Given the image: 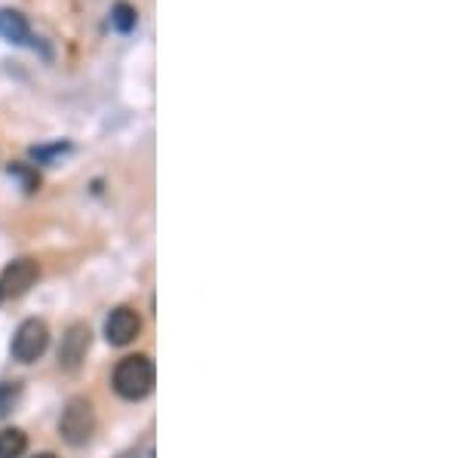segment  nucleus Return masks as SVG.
<instances>
[{
    "label": "nucleus",
    "instance_id": "12",
    "mask_svg": "<svg viewBox=\"0 0 461 458\" xmlns=\"http://www.w3.org/2000/svg\"><path fill=\"white\" fill-rule=\"evenodd\" d=\"M16 394H19V385H4V388H0V415L10 409V403L16 400Z\"/></svg>",
    "mask_w": 461,
    "mask_h": 458
},
{
    "label": "nucleus",
    "instance_id": "5",
    "mask_svg": "<svg viewBox=\"0 0 461 458\" xmlns=\"http://www.w3.org/2000/svg\"><path fill=\"white\" fill-rule=\"evenodd\" d=\"M139 333H142V317L126 305L115 308V311L108 314V320H105V339L115 348L132 345V341L139 339Z\"/></svg>",
    "mask_w": 461,
    "mask_h": 458
},
{
    "label": "nucleus",
    "instance_id": "4",
    "mask_svg": "<svg viewBox=\"0 0 461 458\" xmlns=\"http://www.w3.org/2000/svg\"><path fill=\"white\" fill-rule=\"evenodd\" d=\"M90 341H92V333L86 323H71L62 335V345H59V366L65 373H77L80 363L86 360V351H90Z\"/></svg>",
    "mask_w": 461,
    "mask_h": 458
},
{
    "label": "nucleus",
    "instance_id": "7",
    "mask_svg": "<svg viewBox=\"0 0 461 458\" xmlns=\"http://www.w3.org/2000/svg\"><path fill=\"white\" fill-rule=\"evenodd\" d=\"M0 37L12 46H35V35H31L28 19L19 10H0Z\"/></svg>",
    "mask_w": 461,
    "mask_h": 458
},
{
    "label": "nucleus",
    "instance_id": "6",
    "mask_svg": "<svg viewBox=\"0 0 461 458\" xmlns=\"http://www.w3.org/2000/svg\"><path fill=\"white\" fill-rule=\"evenodd\" d=\"M37 277H40V265L25 255V259H16L4 268V274H0V289H4V295H22L35 286Z\"/></svg>",
    "mask_w": 461,
    "mask_h": 458
},
{
    "label": "nucleus",
    "instance_id": "2",
    "mask_svg": "<svg viewBox=\"0 0 461 458\" xmlns=\"http://www.w3.org/2000/svg\"><path fill=\"white\" fill-rule=\"evenodd\" d=\"M59 434L68 446H83L96 434V409L86 397H71L59 419Z\"/></svg>",
    "mask_w": 461,
    "mask_h": 458
},
{
    "label": "nucleus",
    "instance_id": "9",
    "mask_svg": "<svg viewBox=\"0 0 461 458\" xmlns=\"http://www.w3.org/2000/svg\"><path fill=\"white\" fill-rule=\"evenodd\" d=\"M25 449H28L25 430H19V428L0 430V458H22Z\"/></svg>",
    "mask_w": 461,
    "mask_h": 458
},
{
    "label": "nucleus",
    "instance_id": "3",
    "mask_svg": "<svg viewBox=\"0 0 461 458\" xmlns=\"http://www.w3.org/2000/svg\"><path fill=\"white\" fill-rule=\"evenodd\" d=\"M46 345H50V329H46L44 320L28 317L19 323L16 335H12V357L19 363H35L44 357Z\"/></svg>",
    "mask_w": 461,
    "mask_h": 458
},
{
    "label": "nucleus",
    "instance_id": "8",
    "mask_svg": "<svg viewBox=\"0 0 461 458\" xmlns=\"http://www.w3.org/2000/svg\"><path fill=\"white\" fill-rule=\"evenodd\" d=\"M139 25V10L132 4H126V0H120V4L111 6V28L117 31V35H132Z\"/></svg>",
    "mask_w": 461,
    "mask_h": 458
},
{
    "label": "nucleus",
    "instance_id": "14",
    "mask_svg": "<svg viewBox=\"0 0 461 458\" xmlns=\"http://www.w3.org/2000/svg\"><path fill=\"white\" fill-rule=\"evenodd\" d=\"M6 299V295H4V289H0V301H4Z\"/></svg>",
    "mask_w": 461,
    "mask_h": 458
},
{
    "label": "nucleus",
    "instance_id": "13",
    "mask_svg": "<svg viewBox=\"0 0 461 458\" xmlns=\"http://www.w3.org/2000/svg\"><path fill=\"white\" fill-rule=\"evenodd\" d=\"M35 458H56V455H52V453H40V455H35Z\"/></svg>",
    "mask_w": 461,
    "mask_h": 458
},
{
    "label": "nucleus",
    "instance_id": "1",
    "mask_svg": "<svg viewBox=\"0 0 461 458\" xmlns=\"http://www.w3.org/2000/svg\"><path fill=\"white\" fill-rule=\"evenodd\" d=\"M154 379H157V369H154V360L148 354H130L115 366L111 373V388H115L117 397L136 403L145 400V397L154 390Z\"/></svg>",
    "mask_w": 461,
    "mask_h": 458
},
{
    "label": "nucleus",
    "instance_id": "11",
    "mask_svg": "<svg viewBox=\"0 0 461 458\" xmlns=\"http://www.w3.org/2000/svg\"><path fill=\"white\" fill-rule=\"evenodd\" d=\"M10 176H16L19 181H22L25 191H37V188H40V176L35 170H31V166H25V164H12L10 166Z\"/></svg>",
    "mask_w": 461,
    "mask_h": 458
},
{
    "label": "nucleus",
    "instance_id": "10",
    "mask_svg": "<svg viewBox=\"0 0 461 458\" xmlns=\"http://www.w3.org/2000/svg\"><path fill=\"white\" fill-rule=\"evenodd\" d=\"M71 145L68 141H56V145H44V148H31V157L40 160V164H50V160H56L59 154H68Z\"/></svg>",
    "mask_w": 461,
    "mask_h": 458
}]
</instances>
